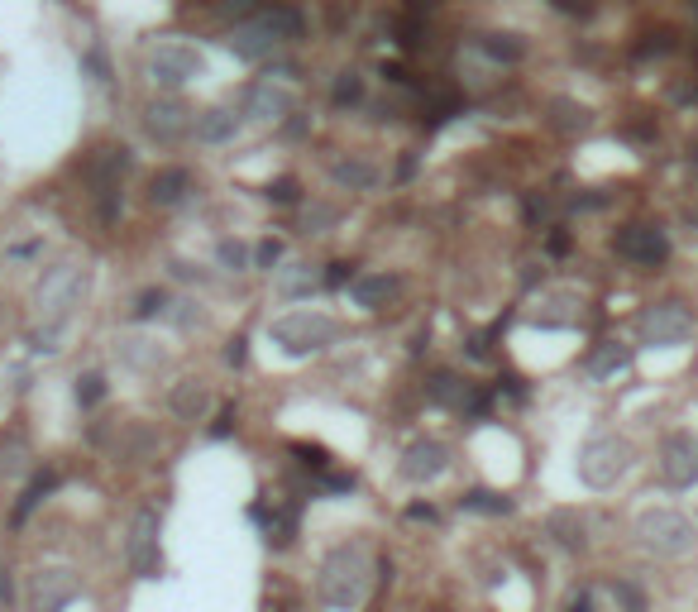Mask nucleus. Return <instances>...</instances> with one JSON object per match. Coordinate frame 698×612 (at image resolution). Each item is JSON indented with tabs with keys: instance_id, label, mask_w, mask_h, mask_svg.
Masks as SVG:
<instances>
[{
	"instance_id": "24",
	"label": "nucleus",
	"mask_w": 698,
	"mask_h": 612,
	"mask_svg": "<svg viewBox=\"0 0 698 612\" xmlns=\"http://www.w3.org/2000/svg\"><path fill=\"white\" fill-rule=\"evenodd\" d=\"M53 488H58V474H53V469H44V474H34V479H29V488H24V493H20V503H15V512H10V522L20 526L24 517H29L34 507L44 503L48 493H53Z\"/></svg>"
},
{
	"instance_id": "1",
	"label": "nucleus",
	"mask_w": 698,
	"mask_h": 612,
	"mask_svg": "<svg viewBox=\"0 0 698 612\" xmlns=\"http://www.w3.org/2000/svg\"><path fill=\"white\" fill-rule=\"evenodd\" d=\"M82 292H87V268H82V263H58V268H48L39 292H34V311H39V330L29 335L34 350H58L53 340H58V330L67 326V316L77 311Z\"/></svg>"
},
{
	"instance_id": "39",
	"label": "nucleus",
	"mask_w": 698,
	"mask_h": 612,
	"mask_svg": "<svg viewBox=\"0 0 698 612\" xmlns=\"http://www.w3.org/2000/svg\"><path fill=\"white\" fill-rule=\"evenodd\" d=\"M216 259H220V268H244V244L240 240H220Z\"/></svg>"
},
{
	"instance_id": "16",
	"label": "nucleus",
	"mask_w": 698,
	"mask_h": 612,
	"mask_svg": "<svg viewBox=\"0 0 698 612\" xmlns=\"http://www.w3.org/2000/svg\"><path fill=\"white\" fill-rule=\"evenodd\" d=\"M192 197V173L187 168H158V173L149 177V201L153 206H182V201Z\"/></svg>"
},
{
	"instance_id": "17",
	"label": "nucleus",
	"mask_w": 698,
	"mask_h": 612,
	"mask_svg": "<svg viewBox=\"0 0 698 612\" xmlns=\"http://www.w3.org/2000/svg\"><path fill=\"white\" fill-rule=\"evenodd\" d=\"M192 130H197L201 144H225V139H235V134H240V115H235L230 106H211V110H201V115H197V125H192Z\"/></svg>"
},
{
	"instance_id": "12",
	"label": "nucleus",
	"mask_w": 698,
	"mask_h": 612,
	"mask_svg": "<svg viewBox=\"0 0 698 612\" xmlns=\"http://www.w3.org/2000/svg\"><path fill=\"white\" fill-rule=\"evenodd\" d=\"M445 469H450V450L440 440H416V445H407V455H402V479L407 483H431Z\"/></svg>"
},
{
	"instance_id": "37",
	"label": "nucleus",
	"mask_w": 698,
	"mask_h": 612,
	"mask_svg": "<svg viewBox=\"0 0 698 612\" xmlns=\"http://www.w3.org/2000/svg\"><path fill=\"white\" fill-rule=\"evenodd\" d=\"M292 455L302 459V464H311V469H330V450H326V445H311V440H297V445H292Z\"/></svg>"
},
{
	"instance_id": "25",
	"label": "nucleus",
	"mask_w": 698,
	"mask_h": 612,
	"mask_svg": "<svg viewBox=\"0 0 698 612\" xmlns=\"http://www.w3.org/2000/svg\"><path fill=\"white\" fill-rule=\"evenodd\" d=\"M259 20L268 24V29H273V34H278L283 44H297V39H302V34H306L302 10H292V5H273L268 15H259Z\"/></svg>"
},
{
	"instance_id": "42",
	"label": "nucleus",
	"mask_w": 698,
	"mask_h": 612,
	"mask_svg": "<svg viewBox=\"0 0 698 612\" xmlns=\"http://www.w3.org/2000/svg\"><path fill=\"white\" fill-rule=\"evenodd\" d=\"M230 431H235V407H225V412L216 416V426H211V436H216V440H225V436H230Z\"/></svg>"
},
{
	"instance_id": "13",
	"label": "nucleus",
	"mask_w": 698,
	"mask_h": 612,
	"mask_svg": "<svg viewBox=\"0 0 698 612\" xmlns=\"http://www.w3.org/2000/svg\"><path fill=\"white\" fill-rule=\"evenodd\" d=\"M144 130H149L158 144H177L182 134H192V110L182 106V101H149Z\"/></svg>"
},
{
	"instance_id": "30",
	"label": "nucleus",
	"mask_w": 698,
	"mask_h": 612,
	"mask_svg": "<svg viewBox=\"0 0 698 612\" xmlns=\"http://www.w3.org/2000/svg\"><path fill=\"white\" fill-rule=\"evenodd\" d=\"M263 531H268V546H287V541L297 536V512L273 503V517L263 522Z\"/></svg>"
},
{
	"instance_id": "6",
	"label": "nucleus",
	"mask_w": 698,
	"mask_h": 612,
	"mask_svg": "<svg viewBox=\"0 0 698 612\" xmlns=\"http://www.w3.org/2000/svg\"><path fill=\"white\" fill-rule=\"evenodd\" d=\"M612 249H617V259H627L632 268H660L670 259V235L655 220H632V225H622L612 235Z\"/></svg>"
},
{
	"instance_id": "3",
	"label": "nucleus",
	"mask_w": 698,
	"mask_h": 612,
	"mask_svg": "<svg viewBox=\"0 0 698 612\" xmlns=\"http://www.w3.org/2000/svg\"><path fill=\"white\" fill-rule=\"evenodd\" d=\"M636 541L655 555H684V550H694L698 531L694 522L684 517V512H670V507H646L641 517H636Z\"/></svg>"
},
{
	"instance_id": "43",
	"label": "nucleus",
	"mask_w": 698,
	"mask_h": 612,
	"mask_svg": "<svg viewBox=\"0 0 698 612\" xmlns=\"http://www.w3.org/2000/svg\"><path fill=\"white\" fill-rule=\"evenodd\" d=\"M278 259H283V249H278V240H263V244H259V263H263V268H273V263H278Z\"/></svg>"
},
{
	"instance_id": "8",
	"label": "nucleus",
	"mask_w": 698,
	"mask_h": 612,
	"mask_svg": "<svg viewBox=\"0 0 698 612\" xmlns=\"http://www.w3.org/2000/svg\"><path fill=\"white\" fill-rule=\"evenodd\" d=\"M201 72H206V58H201L192 44H182V39H168V44H158L149 53V77L158 87H187V82H197Z\"/></svg>"
},
{
	"instance_id": "10",
	"label": "nucleus",
	"mask_w": 698,
	"mask_h": 612,
	"mask_svg": "<svg viewBox=\"0 0 698 612\" xmlns=\"http://www.w3.org/2000/svg\"><path fill=\"white\" fill-rule=\"evenodd\" d=\"M125 555H130L134 574H144V579H153V574L163 569V555H158V512H153V507H139V512H134Z\"/></svg>"
},
{
	"instance_id": "2",
	"label": "nucleus",
	"mask_w": 698,
	"mask_h": 612,
	"mask_svg": "<svg viewBox=\"0 0 698 612\" xmlns=\"http://www.w3.org/2000/svg\"><path fill=\"white\" fill-rule=\"evenodd\" d=\"M373 584V565L364 546H335L321 565V579H316V593L330 612H354L364 598H369Z\"/></svg>"
},
{
	"instance_id": "22",
	"label": "nucleus",
	"mask_w": 698,
	"mask_h": 612,
	"mask_svg": "<svg viewBox=\"0 0 698 612\" xmlns=\"http://www.w3.org/2000/svg\"><path fill=\"white\" fill-rule=\"evenodd\" d=\"M393 292H397V278H388V273H359V278L349 283V297L359 306H383Z\"/></svg>"
},
{
	"instance_id": "27",
	"label": "nucleus",
	"mask_w": 698,
	"mask_h": 612,
	"mask_svg": "<svg viewBox=\"0 0 698 612\" xmlns=\"http://www.w3.org/2000/svg\"><path fill=\"white\" fill-rule=\"evenodd\" d=\"M464 512H483V517H507L512 512V498L507 493H493V488H469L464 498H459Z\"/></svg>"
},
{
	"instance_id": "47",
	"label": "nucleus",
	"mask_w": 698,
	"mask_h": 612,
	"mask_svg": "<svg viewBox=\"0 0 698 612\" xmlns=\"http://www.w3.org/2000/svg\"><path fill=\"white\" fill-rule=\"evenodd\" d=\"M546 211L550 206L541 197H526V220H546Z\"/></svg>"
},
{
	"instance_id": "41",
	"label": "nucleus",
	"mask_w": 698,
	"mask_h": 612,
	"mask_svg": "<svg viewBox=\"0 0 698 612\" xmlns=\"http://www.w3.org/2000/svg\"><path fill=\"white\" fill-rule=\"evenodd\" d=\"M87 67L96 72V82H110V67H106V53H101V48H91L87 53Z\"/></svg>"
},
{
	"instance_id": "18",
	"label": "nucleus",
	"mask_w": 698,
	"mask_h": 612,
	"mask_svg": "<svg viewBox=\"0 0 698 612\" xmlns=\"http://www.w3.org/2000/svg\"><path fill=\"white\" fill-rule=\"evenodd\" d=\"M115 359H120L125 369L153 373L158 364H163V350H158L153 340H139V335H120V340H115Z\"/></svg>"
},
{
	"instance_id": "49",
	"label": "nucleus",
	"mask_w": 698,
	"mask_h": 612,
	"mask_svg": "<svg viewBox=\"0 0 698 612\" xmlns=\"http://www.w3.org/2000/svg\"><path fill=\"white\" fill-rule=\"evenodd\" d=\"M225 359H230L235 369H240V364H244V335H240V340H230V350H225Z\"/></svg>"
},
{
	"instance_id": "26",
	"label": "nucleus",
	"mask_w": 698,
	"mask_h": 612,
	"mask_svg": "<svg viewBox=\"0 0 698 612\" xmlns=\"http://www.w3.org/2000/svg\"><path fill=\"white\" fill-rule=\"evenodd\" d=\"M330 177H335L340 187H354V192H364V187L378 182L373 163H364V158H335V163H330Z\"/></svg>"
},
{
	"instance_id": "20",
	"label": "nucleus",
	"mask_w": 698,
	"mask_h": 612,
	"mask_svg": "<svg viewBox=\"0 0 698 612\" xmlns=\"http://www.w3.org/2000/svg\"><path fill=\"white\" fill-rule=\"evenodd\" d=\"M546 110H550L546 125L550 130H560V134H579V130H589L593 125V110L579 106V101H569V96H555Z\"/></svg>"
},
{
	"instance_id": "19",
	"label": "nucleus",
	"mask_w": 698,
	"mask_h": 612,
	"mask_svg": "<svg viewBox=\"0 0 698 612\" xmlns=\"http://www.w3.org/2000/svg\"><path fill=\"white\" fill-rule=\"evenodd\" d=\"M168 407H173V416H182V421H201L206 407H211V393H206V383H197V378H182L173 388V397H168Z\"/></svg>"
},
{
	"instance_id": "33",
	"label": "nucleus",
	"mask_w": 698,
	"mask_h": 612,
	"mask_svg": "<svg viewBox=\"0 0 698 612\" xmlns=\"http://www.w3.org/2000/svg\"><path fill=\"white\" fill-rule=\"evenodd\" d=\"M163 311H168V292H163V287L139 292V297H134V306H130L134 321H153V316H163Z\"/></svg>"
},
{
	"instance_id": "21",
	"label": "nucleus",
	"mask_w": 698,
	"mask_h": 612,
	"mask_svg": "<svg viewBox=\"0 0 698 612\" xmlns=\"http://www.w3.org/2000/svg\"><path fill=\"white\" fill-rule=\"evenodd\" d=\"M546 536L555 541V546H565V550H584V546H589V536H584V517H579V512H550V517H546Z\"/></svg>"
},
{
	"instance_id": "38",
	"label": "nucleus",
	"mask_w": 698,
	"mask_h": 612,
	"mask_svg": "<svg viewBox=\"0 0 698 612\" xmlns=\"http://www.w3.org/2000/svg\"><path fill=\"white\" fill-rule=\"evenodd\" d=\"M268 201H278V206H292V201L302 197V187H297V177H278V182H268Z\"/></svg>"
},
{
	"instance_id": "31",
	"label": "nucleus",
	"mask_w": 698,
	"mask_h": 612,
	"mask_svg": "<svg viewBox=\"0 0 698 612\" xmlns=\"http://www.w3.org/2000/svg\"><path fill=\"white\" fill-rule=\"evenodd\" d=\"M330 101L340 110H349V106H359L364 101V77L359 72H335V87H330Z\"/></svg>"
},
{
	"instance_id": "45",
	"label": "nucleus",
	"mask_w": 698,
	"mask_h": 612,
	"mask_svg": "<svg viewBox=\"0 0 698 612\" xmlns=\"http://www.w3.org/2000/svg\"><path fill=\"white\" fill-rule=\"evenodd\" d=\"M546 249H550V254H555V259H560V254H569V235H565V230H550Z\"/></svg>"
},
{
	"instance_id": "4",
	"label": "nucleus",
	"mask_w": 698,
	"mask_h": 612,
	"mask_svg": "<svg viewBox=\"0 0 698 612\" xmlns=\"http://www.w3.org/2000/svg\"><path fill=\"white\" fill-rule=\"evenodd\" d=\"M627 469H632V445L622 436H593L579 450V479L589 488H612Z\"/></svg>"
},
{
	"instance_id": "35",
	"label": "nucleus",
	"mask_w": 698,
	"mask_h": 612,
	"mask_svg": "<svg viewBox=\"0 0 698 612\" xmlns=\"http://www.w3.org/2000/svg\"><path fill=\"white\" fill-rule=\"evenodd\" d=\"M24 459H29V445H24L20 431L10 436V445L0 440V469H5V474H20V469H24Z\"/></svg>"
},
{
	"instance_id": "48",
	"label": "nucleus",
	"mask_w": 698,
	"mask_h": 612,
	"mask_svg": "<svg viewBox=\"0 0 698 612\" xmlns=\"http://www.w3.org/2000/svg\"><path fill=\"white\" fill-rule=\"evenodd\" d=\"M565 15H589V0H555Z\"/></svg>"
},
{
	"instance_id": "11",
	"label": "nucleus",
	"mask_w": 698,
	"mask_h": 612,
	"mask_svg": "<svg viewBox=\"0 0 698 612\" xmlns=\"http://www.w3.org/2000/svg\"><path fill=\"white\" fill-rule=\"evenodd\" d=\"M77 574L72 569H39L29 579V612H63L77 598Z\"/></svg>"
},
{
	"instance_id": "32",
	"label": "nucleus",
	"mask_w": 698,
	"mask_h": 612,
	"mask_svg": "<svg viewBox=\"0 0 698 612\" xmlns=\"http://www.w3.org/2000/svg\"><path fill=\"white\" fill-rule=\"evenodd\" d=\"M612 598H617L622 612H651V598H646V589H641L636 579H617V584H612Z\"/></svg>"
},
{
	"instance_id": "23",
	"label": "nucleus",
	"mask_w": 698,
	"mask_h": 612,
	"mask_svg": "<svg viewBox=\"0 0 698 612\" xmlns=\"http://www.w3.org/2000/svg\"><path fill=\"white\" fill-rule=\"evenodd\" d=\"M627 364H632V350H627V345H617V340H603V345L589 354V373H593V378H612V373H622Z\"/></svg>"
},
{
	"instance_id": "44",
	"label": "nucleus",
	"mask_w": 698,
	"mask_h": 612,
	"mask_svg": "<svg viewBox=\"0 0 698 612\" xmlns=\"http://www.w3.org/2000/svg\"><path fill=\"white\" fill-rule=\"evenodd\" d=\"M330 493H354V474H326Z\"/></svg>"
},
{
	"instance_id": "15",
	"label": "nucleus",
	"mask_w": 698,
	"mask_h": 612,
	"mask_svg": "<svg viewBox=\"0 0 698 612\" xmlns=\"http://www.w3.org/2000/svg\"><path fill=\"white\" fill-rule=\"evenodd\" d=\"M244 115H254V120H283V115H292V96L283 87H273V82H254V87L244 91Z\"/></svg>"
},
{
	"instance_id": "29",
	"label": "nucleus",
	"mask_w": 698,
	"mask_h": 612,
	"mask_svg": "<svg viewBox=\"0 0 698 612\" xmlns=\"http://www.w3.org/2000/svg\"><path fill=\"white\" fill-rule=\"evenodd\" d=\"M426 393H431V402H440V407H464V397H469V383H459L455 373H436Z\"/></svg>"
},
{
	"instance_id": "40",
	"label": "nucleus",
	"mask_w": 698,
	"mask_h": 612,
	"mask_svg": "<svg viewBox=\"0 0 698 612\" xmlns=\"http://www.w3.org/2000/svg\"><path fill=\"white\" fill-rule=\"evenodd\" d=\"M326 283H330V287H345V283H354V263H330Z\"/></svg>"
},
{
	"instance_id": "28",
	"label": "nucleus",
	"mask_w": 698,
	"mask_h": 612,
	"mask_svg": "<svg viewBox=\"0 0 698 612\" xmlns=\"http://www.w3.org/2000/svg\"><path fill=\"white\" fill-rule=\"evenodd\" d=\"M479 48L493 58V63H522L526 58V44L517 39V34H483Z\"/></svg>"
},
{
	"instance_id": "7",
	"label": "nucleus",
	"mask_w": 698,
	"mask_h": 612,
	"mask_svg": "<svg viewBox=\"0 0 698 612\" xmlns=\"http://www.w3.org/2000/svg\"><path fill=\"white\" fill-rule=\"evenodd\" d=\"M273 340L283 345V354L306 359V354L326 350L330 340H335V326H330L326 316H316V311H292L283 321H273Z\"/></svg>"
},
{
	"instance_id": "46",
	"label": "nucleus",
	"mask_w": 698,
	"mask_h": 612,
	"mask_svg": "<svg viewBox=\"0 0 698 612\" xmlns=\"http://www.w3.org/2000/svg\"><path fill=\"white\" fill-rule=\"evenodd\" d=\"M407 517H412V522H436V507H431V503H412V507H407Z\"/></svg>"
},
{
	"instance_id": "34",
	"label": "nucleus",
	"mask_w": 698,
	"mask_h": 612,
	"mask_svg": "<svg viewBox=\"0 0 698 612\" xmlns=\"http://www.w3.org/2000/svg\"><path fill=\"white\" fill-rule=\"evenodd\" d=\"M632 53L636 58H665V53H675V34L670 29H651V34H641V44Z\"/></svg>"
},
{
	"instance_id": "14",
	"label": "nucleus",
	"mask_w": 698,
	"mask_h": 612,
	"mask_svg": "<svg viewBox=\"0 0 698 612\" xmlns=\"http://www.w3.org/2000/svg\"><path fill=\"white\" fill-rule=\"evenodd\" d=\"M225 44H230V53L244 58V63H263V58H273V48L283 44V39H278L263 20H249V24H235Z\"/></svg>"
},
{
	"instance_id": "9",
	"label": "nucleus",
	"mask_w": 698,
	"mask_h": 612,
	"mask_svg": "<svg viewBox=\"0 0 698 612\" xmlns=\"http://www.w3.org/2000/svg\"><path fill=\"white\" fill-rule=\"evenodd\" d=\"M660 479L670 488H694L698 483V440L689 431H670L660 445Z\"/></svg>"
},
{
	"instance_id": "5",
	"label": "nucleus",
	"mask_w": 698,
	"mask_h": 612,
	"mask_svg": "<svg viewBox=\"0 0 698 612\" xmlns=\"http://www.w3.org/2000/svg\"><path fill=\"white\" fill-rule=\"evenodd\" d=\"M636 335H641V345H655V350L684 345L694 335V311L684 302H655L636 316Z\"/></svg>"
},
{
	"instance_id": "50",
	"label": "nucleus",
	"mask_w": 698,
	"mask_h": 612,
	"mask_svg": "<svg viewBox=\"0 0 698 612\" xmlns=\"http://www.w3.org/2000/svg\"><path fill=\"white\" fill-rule=\"evenodd\" d=\"M569 612H593V608H589V593H579V598L569 603Z\"/></svg>"
},
{
	"instance_id": "36",
	"label": "nucleus",
	"mask_w": 698,
	"mask_h": 612,
	"mask_svg": "<svg viewBox=\"0 0 698 612\" xmlns=\"http://www.w3.org/2000/svg\"><path fill=\"white\" fill-rule=\"evenodd\" d=\"M101 397H106V378H101V373H82V378H77V402H82V407H96Z\"/></svg>"
}]
</instances>
